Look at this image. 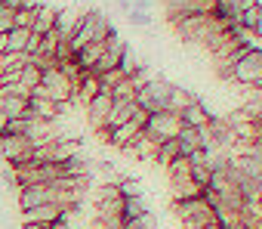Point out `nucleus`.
I'll list each match as a JSON object with an SVG mask.
<instances>
[{"mask_svg": "<svg viewBox=\"0 0 262 229\" xmlns=\"http://www.w3.org/2000/svg\"><path fill=\"white\" fill-rule=\"evenodd\" d=\"M173 25V31L185 41V44H198V47H207L219 31H225V28H231V22H225V19H219V16H185V19H176V22H170Z\"/></svg>", "mask_w": 262, "mask_h": 229, "instance_id": "obj_1", "label": "nucleus"}, {"mask_svg": "<svg viewBox=\"0 0 262 229\" xmlns=\"http://www.w3.org/2000/svg\"><path fill=\"white\" fill-rule=\"evenodd\" d=\"M231 84L262 87V47H250L231 68Z\"/></svg>", "mask_w": 262, "mask_h": 229, "instance_id": "obj_4", "label": "nucleus"}, {"mask_svg": "<svg viewBox=\"0 0 262 229\" xmlns=\"http://www.w3.org/2000/svg\"><path fill=\"white\" fill-rule=\"evenodd\" d=\"M126 19H129V25H136V28H151V13H145V10H129Z\"/></svg>", "mask_w": 262, "mask_h": 229, "instance_id": "obj_24", "label": "nucleus"}, {"mask_svg": "<svg viewBox=\"0 0 262 229\" xmlns=\"http://www.w3.org/2000/svg\"><path fill=\"white\" fill-rule=\"evenodd\" d=\"M53 223H22V229H50Z\"/></svg>", "mask_w": 262, "mask_h": 229, "instance_id": "obj_29", "label": "nucleus"}, {"mask_svg": "<svg viewBox=\"0 0 262 229\" xmlns=\"http://www.w3.org/2000/svg\"><path fill=\"white\" fill-rule=\"evenodd\" d=\"M34 10H37V4H34V7H22V10H16V28H31V22H34Z\"/></svg>", "mask_w": 262, "mask_h": 229, "instance_id": "obj_25", "label": "nucleus"}, {"mask_svg": "<svg viewBox=\"0 0 262 229\" xmlns=\"http://www.w3.org/2000/svg\"><path fill=\"white\" fill-rule=\"evenodd\" d=\"M19 87L28 90V93H31L34 87H40V68H37V65H25L22 74H19Z\"/></svg>", "mask_w": 262, "mask_h": 229, "instance_id": "obj_20", "label": "nucleus"}, {"mask_svg": "<svg viewBox=\"0 0 262 229\" xmlns=\"http://www.w3.org/2000/svg\"><path fill=\"white\" fill-rule=\"evenodd\" d=\"M111 93H105V90H99L83 108H86V121H90V127L93 130H102L105 127V118H108V111H111Z\"/></svg>", "mask_w": 262, "mask_h": 229, "instance_id": "obj_9", "label": "nucleus"}, {"mask_svg": "<svg viewBox=\"0 0 262 229\" xmlns=\"http://www.w3.org/2000/svg\"><path fill=\"white\" fill-rule=\"evenodd\" d=\"M56 19H59V10L37 4V10H34V22H31V31H34V34H47V31L56 28Z\"/></svg>", "mask_w": 262, "mask_h": 229, "instance_id": "obj_14", "label": "nucleus"}, {"mask_svg": "<svg viewBox=\"0 0 262 229\" xmlns=\"http://www.w3.org/2000/svg\"><path fill=\"white\" fill-rule=\"evenodd\" d=\"M179 118H182V124H185V127H198V130H201V127H207V124H210L213 111H210V108L201 102V96H198L191 105H185V108L179 111Z\"/></svg>", "mask_w": 262, "mask_h": 229, "instance_id": "obj_13", "label": "nucleus"}, {"mask_svg": "<svg viewBox=\"0 0 262 229\" xmlns=\"http://www.w3.org/2000/svg\"><path fill=\"white\" fill-rule=\"evenodd\" d=\"M123 229H158V220H155V214L148 211V214H142V217H136V220H123Z\"/></svg>", "mask_w": 262, "mask_h": 229, "instance_id": "obj_22", "label": "nucleus"}, {"mask_svg": "<svg viewBox=\"0 0 262 229\" xmlns=\"http://www.w3.org/2000/svg\"><path fill=\"white\" fill-rule=\"evenodd\" d=\"M259 211H262V195H259Z\"/></svg>", "mask_w": 262, "mask_h": 229, "instance_id": "obj_33", "label": "nucleus"}, {"mask_svg": "<svg viewBox=\"0 0 262 229\" xmlns=\"http://www.w3.org/2000/svg\"><path fill=\"white\" fill-rule=\"evenodd\" d=\"M77 4H99V0H77Z\"/></svg>", "mask_w": 262, "mask_h": 229, "instance_id": "obj_31", "label": "nucleus"}, {"mask_svg": "<svg viewBox=\"0 0 262 229\" xmlns=\"http://www.w3.org/2000/svg\"><path fill=\"white\" fill-rule=\"evenodd\" d=\"M7 121H10V118H7V111L0 108V137H4V130H7Z\"/></svg>", "mask_w": 262, "mask_h": 229, "instance_id": "obj_30", "label": "nucleus"}, {"mask_svg": "<svg viewBox=\"0 0 262 229\" xmlns=\"http://www.w3.org/2000/svg\"><path fill=\"white\" fill-rule=\"evenodd\" d=\"M13 28H16V10L0 4V34H10Z\"/></svg>", "mask_w": 262, "mask_h": 229, "instance_id": "obj_23", "label": "nucleus"}, {"mask_svg": "<svg viewBox=\"0 0 262 229\" xmlns=\"http://www.w3.org/2000/svg\"><path fill=\"white\" fill-rule=\"evenodd\" d=\"M16 198H19V211H31V207H37V204L56 201V189L47 186V183H31V186H19Z\"/></svg>", "mask_w": 262, "mask_h": 229, "instance_id": "obj_8", "label": "nucleus"}, {"mask_svg": "<svg viewBox=\"0 0 262 229\" xmlns=\"http://www.w3.org/2000/svg\"><path fill=\"white\" fill-rule=\"evenodd\" d=\"M62 214H65V207L59 201H47V204L31 207V211H22V223H56Z\"/></svg>", "mask_w": 262, "mask_h": 229, "instance_id": "obj_12", "label": "nucleus"}, {"mask_svg": "<svg viewBox=\"0 0 262 229\" xmlns=\"http://www.w3.org/2000/svg\"><path fill=\"white\" fill-rule=\"evenodd\" d=\"M0 108L7 111V118H25V111H28V96H22V93L0 96Z\"/></svg>", "mask_w": 262, "mask_h": 229, "instance_id": "obj_15", "label": "nucleus"}, {"mask_svg": "<svg viewBox=\"0 0 262 229\" xmlns=\"http://www.w3.org/2000/svg\"><path fill=\"white\" fill-rule=\"evenodd\" d=\"M133 10H151V0H133Z\"/></svg>", "mask_w": 262, "mask_h": 229, "instance_id": "obj_28", "label": "nucleus"}, {"mask_svg": "<svg viewBox=\"0 0 262 229\" xmlns=\"http://www.w3.org/2000/svg\"><path fill=\"white\" fill-rule=\"evenodd\" d=\"M179 155V143L176 140H164L161 146H158V155H155V164H161V167H167L173 158Z\"/></svg>", "mask_w": 262, "mask_h": 229, "instance_id": "obj_19", "label": "nucleus"}, {"mask_svg": "<svg viewBox=\"0 0 262 229\" xmlns=\"http://www.w3.org/2000/svg\"><path fill=\"white\" fill-rule=\"evenodd\" d=\"M198 99V93H191L188 87H179V84H173V93H170V105H167V111H182L185 105H191Z\"/></svg>", "mask_w": 262, "mask_h": 229, "instance_id": "obj_18", "label": "nucleus"}, {"mask_svg": "<svg viewBox=\"0 0 262 229\" xmlns=\"http://www.w3.org/2000/svg\"><path fill=\"white\" fill-rule=\"evenodd\" d=\"M136 111H139L136 99H114V102H111V111H108V118H105V127H108V130H114V127L126 124Z\"/></svg>", "mask_w": 262, "mask_h": 229, "instance_id": "obj_11", "label": "nucleus"}, {"mask_svg": "<svg viewBox=\"0 0 262 229\" xmlns=\"http://www.w3.org/2000/svg\"><path fill=\"white\" fill-rule=\"evenodd\" d=\"M219 0H161V7L167 13V22L185 19V16H210L216 10Z\"/></svg>", "mask_w": 262, "mask_h": 229, "instance_id": "obj_6", "label": "nucleus"}, {"mask_svg": "<svg viewBox=\"0 0 262 229\" xmlns=\"http://www.w3.org/2000/svg\"><path fill=\"white\" fill-rule=\"evenodd\" d=\"M117 189H120V195H123V198L142 195V183H139V180H133V177H120V180H117Z\"/></svg>", "mask_w": 262, "mask_h": 229, "instance_id": "obj_21", "label": "nucleus"}, {"mask_svg": "<svg viewBox=\"0 0 262 229\" xmlns=\"http://www.w3.org/2000/svg\"><path fill=\"white\" fill-rule=\"evenodd\" d=\"M179 130H182V118L176 111H155V115H148V121H145V127H142V133L151 140V143H164V140H176L179 137Z\"/></svg>", "mask_w": 262, "mask_h": 229, "instance_id": "obj_5", "label": "nucleus"}, {"mask_svg": "<svg viewBox=\"0 0 262 229\" xmlns=\"http://www.w3.org/2000/svg\"><path fill=\"white\" fill-rule=\"evenodd\" d=\"M204 229H222V226H219V223H213V226H204Z\"/></svg>", "mask_w": 262, "mask_h": 229, "instance_id": "obj_32", "label": "nucleus"}, {"mask_svg": "<svg viewBox=\"0 0 262 229\" xmlns=\"http://www.w3.org/2000/svg\"><path fill=\"white\" fill-rule=\"evenodd\" d=\"M173 214H176L182 229H204V226L216 223V211H213V204L204 195L185 198V201H173Z\"/></svg>", "mask_w": 262, "mask_h": 229, "instance_id": "obj_2", "label": "nucleus"}, {"mask_svg": "<svg viewBox=\"0 0 262 229\" xmlns=\"http://www.w3.org/2000/svg\"><path fill=\"white\" fill-rule=\"evenodd\" d=\"M170 189H173V201H185V198L204 195V189H201L191 177H185V180H170Z\"/></svg>", "mask_w": 262, "mask_h": 229, "instance_id": "obj_16", "label": "nucleus"}, {"mask_svg": "<svg viewBox=\"0 0 262 229\" xmlns=\"http://www.w3.org/2000/svg\"><path fill=\"white\" fill-rule=\"evenodd\" d=\"M114 4H117L120 13H129V10H133V0H114Z\"/></svg>", "mask_w": 262, "mask_h": 229, "instance_id": "obj_27", "label": "nucleus"}, {"mask_svg": "<svg viewBox=\"0 0 262 229\" xmlns=\"http://www.w3.org/2000/svg\"><path fill=\"white\" fill-rule=\"evenodd\" d=\"M176 143H179V155H194L198 149H210V140H207V127H185L182 124V130H179V137H176Z\"/></svg>", "mask_w": 262, "mask_h": 229, "instance_id": "obj_10", "label": "nucleus"}, {"mask_svg": "<svg viewBox=\"0 0 262 229\" xmlns=\"http://www.w3.org/2000/svg\"><path fill=\"white\" fill-rule=\"evenodd\" d=\"M142 214H148V204H145L142 195L120 198V217H123V220H136V217H142Z\"/></svg>", "mask_w": 262, "mask_h": 229, "instance_id": "obj_17", "label": "nucleus"}, {"mask_svg": "<svg viewBox=\"0 0 262 229\" xmlns=\"http://www.w3.org/2000/svg\"><path fill=\"white\" fill-rule=\"evenodd\" d=\"M0 4L10 10H22V7H34V0H0Z\"/></svg>", "mask_w": 262, "mask_h": 229, "instance_id": "obj_26", "label": "nucleus"}, {"mask_svg": "<svg viewBox=\"0 0 262 229\" xmlns=\"http://www.w3.org/2000/svg\"><path fill=\"white\" fill-rule=\"evenodd\" d=\"M123 53H126V44L120 41V34H114V37H108L105 41V50H102V56H99V62L90 68V74H105V71H111V68H117L120 65V59H123Z\"/></svg>", "mask_w": 262, "mask_h": 229, "instance_id": "obj_7", "label": "nucleus"}, {"mask_svg": "<svg viewBox=\"0 0 262 229\" xmlns=\"http://www.w3.org/2000/svg\"><path fill=\"white\" fill-rule=\"evenodd\" d=\"M170 93H173V81H167V78H148L145 81V87H139V93H136V105L142 108V111H148V115H155V111H167V105H170Z\"/></svg>", "mask_w": 262, "mask_h": 229, "instance_id": "obj_3", "label": "nucleus"}]
</instances>
